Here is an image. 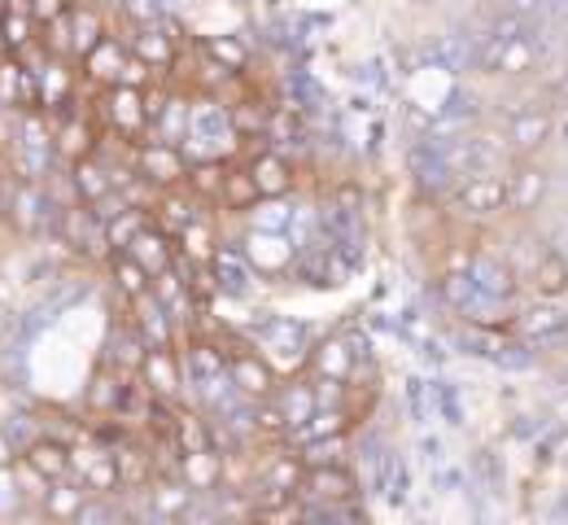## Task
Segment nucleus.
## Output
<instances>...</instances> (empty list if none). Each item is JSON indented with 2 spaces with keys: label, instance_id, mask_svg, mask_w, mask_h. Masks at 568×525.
Instances as JSON below:
<instances>
[{
  "label": "nucleus",
  "instance_id": "8",
  "mask_svg": "<svg viewBox=\"0 0 568 525\" xmlns=\"http://www.w3.org/2000/svg\"><path fill=\"white\" fill-rule=\"evenodd\" d=\"M123 40H128V53H132L136 62H144L158 79L180 62V44H175L162 27H132V31H123Z\"/></svg>",
  "mask_w": 568,
  "mask_h": 525
},
{
  "label": "nucleus",
  "instance_id": "18",
  "mask_svg": "<svg viewBox=\"0 0 568 525\" xmlns=\"http://www.w3.org/2000/svg\"><path fill=\"white\" fill-rule=\"evenodd\" d=\"M22 460H27L44 482H62V477H71V443H62V438L40 434L31 447L22 451Z\"/></svg>",
  "mask_w": 568,
  "mask_h": 525
},
{
  "label": "nucleus",
  "instance_id": "25",
  "mask_svg": "<svg viewBox=\"0 0 568 525\" xmlns=\"http://www.w3.org/2000/svg\"><path fill=\"white\" fill-rule=\"evenodd\" d=\"M105 267H110V281H114V290H119V299L132 302L141 299V294H149V272H144L141 263L132 259V254H123V250H114L110 259H105Z\"/></svg>",
  "mask_w": 568,
  "mask_h": 525
},
{
  "label": "nucleus",
  "instance_id": "20",
  "mask_svg": "<svg viewBox=\"0 0 568 525\" xmlns=\"http://www.w3.org/2000/svg\"><path fill=\"white\" fill-rule=\"evenodd\" d=\"M83 499H88L83 482H79V477H62V482H53L49 495L40 499V517L49 525H71V517L83 508Z\"/></svg>",
  "mask_w": 568,
  "mask_h": 525
},
{
  "label": "nucleus",
  "instance_id": "33",
  "mask_svg": "<svg viewBox=\"0 0 568 525\" xmlns=\"http://www.w3.org/2000/svg\"><path fill=\"white\" fill-rule=\"evenodd\" d=\"M223 175H227V166H223L219 158L189 162V180H184V189H189L197 202H211V198H219V189H223Z\"/></svg>",
  "mask_w": 568,
  "mask_h": 525
},
{
  "label": "nucleus",
  "instance_id": "12",
  "mask_svg": "<svg viewBox=\"0 0 568 525\" xmlns=\"http://www.w3.org/2000/svg\"><path fill=\"white\" fill-rule=\"evenodd\" d=\"M455 206L464 215H477V220H490L507 206V180L498 175H473V180H459L455 184Z\"/></svg>",
  "mask_w": 568,
  "mask_h": 525
},
{
  "label": "nucleus",
  "instance_id": "22",
  "mask_svg": "<svg viewBox=\"0 0 568 525\" xmlns=\"http://www.w3.org/2000/svg\"><path fill=\"white\" fill-rule=\"evenodd\" d=\"M477 58V40L468 36H437L425 49V62H433L437 71H450V75H464Z\"/></svg>",
  "mask_w": 568,
  "mask_h": 525
},
{
  "label": "nucleus",
  "instance_id": "36",
  "mask_svg": "<svg viewBox=\"0 0 568 525\" xmlns=\"http://www.w3.org/2000/svg\"><path fill=\"white\" fill-rule=\"evenodd\" d=\"M315 373L328 376V381H346V373L355 368V360H351V351H346V342L342 337H333V342H324V346H315Z\"/></svg>",
  "mask_w": 568,
  "mask_h": 525
},
{
  "label": "nucleus",
  "instance_id": "11",
  "mask_svg": "<svg viewBox=\"0 0 568 525\" xmlns=\"http://www.w3.org/2000/svg\"><path fill=\"white\" fill-rule=\"evenodd\" d=\"M144 351H149V346L141 342V333L132 329V320H128V311H123V315L110 324V337H105L101 364H105V368H114L119 376H136Z\"/></svg>",
  "mask_w": 568,
  "mask_h": 525
},
{
  "label": "nucleus",
  "instance_id": "16",
  "mask_svg": "<svg viewBox=\"0 0 568 525\" xmlns=\"http://www.w3.org/2000/svg\"><path fill=\"white\" fill-rule=\"evenodd\" d=\"M123 254H132L149 276H158V272H166V267L175 263V236H171V232H162V228L149 220V224L132 236V245H128Z\"/></svg>",
  "mask_w": 568,
  "mask_h": 525
},
{
  "label": "nucleus",
  "instance_id": "13",
  "mask_svg": "<svg viewBox=\"0 0 568 525\" xmlns=\"http://www.w3.org/2000/svg\"><path fill=\"white\" fill-rule=\"evenodd\" d=\"M450 166L459 180H473V175H495L498 166V145L490 137H477V132H459L450 137Z\"/></svg>",
  "mask_w": 568,
  "mask_h": 525
},
{
  "label": "nucleus",
  "instance_id": "46",
  "mask_svg": "<svg viewBox=\"0 0 568 525\" xmlns=\"http://www.w3.org/2000/svg\"><path fill=\"white\" fill-rule=\"evenodd\" d=\"M547 4H551V0H503V13H516V18L534 22V18L547 13Z\"/></svg>",
  "mask_w": 568,
  "mask_h": 525
},
{
  "label": "nucleus",
  "instance_id": "51",
  "mask_svg": "<svg viewBox=\"0 0 568 525\" xmlns=\"http://www.w3.org/2000/svg\"><path fill=\"white\" fill-rule=\"evenodd\" d=\"M565 342H568V329H565Z\"/></svg>",
  "mask_w": 568,
  "mask_h": 525
},
{
  "label": "nucleus",
  "instance_id": "34",
  "mask_svg": "<svg viewBox=\"0 0 568 525\" xmlns=\"http://www.w3.org/2000/svg\"><path fill=\"white\" fill-rule=\"evenodd\" d=\"M0 40H4V53H18V49H27V44L40 40V27L22 9H4L0 13Z\"/></svg>",
  "mask_w": 568,
  "mask_h": 525
},
{
  "label": "nucleus",
  "instance_id": "9",
  "mask_svg": "<svg viewBox=\"0 0 568 525\" xmlns=\"http://www.w3.org/2000/svg\"><path fill=\"white\" fill-rule=\"evenodd\" d=\"M128 320H132V329L141 333L144 346H175V337H180V329H175L171 311L153 299V290L128 302Z\"/></svg>",
  "mask_w": 568,
  "mask_h": 525
},
{
  "label": "nucleus",
  "instance_id": "47",
  "mask_svg": "<svg viewBox=\"0 0 568 525\" xmlns=\"http://www.w3.org/2000/svg\"><path fill=\"white\" fill-rule=\"evenodd\" d=\"M420 451H425L428 464H442V460H446V455H442V443H437V438H420Z\"/></svg>",
  "mask_w": 568,
  "mask_h": 525
},
{
  "label": "nucleus",
  "instance_id": "17",
  "mask_svg": "<svg viewBox=\"0 0 568 525\" xmlns=\"http://www.w3.org/2000/svg\"><path fill=\"white\" fill-rule=\"evenodd\" d=\"M180 482H184L193 495L219 491V482H223V455L214 447L184 451V455H180Z\"/></svg>",
  "mask_w": 568,
  "mask_h": 525
},
{
  "label": "nucleus",
  "instance_id": "26",
  "mask_svg": "<svg viewBox=\"0 0 568 525\" xmlns=\"http://www.w3.org/2000/svg\"><path fill=\"white\" fill-rule=\"evenodd\" d=\"M272 403H276V412H281L284 430H297V425H306V421L315 416V407H320V398H315V385H284L281 394H272Z\"/></svg>",
  "mask_w": 568,
  "mask_h": 525
},
{
  "label": "nucleus",
  "instance_id": "10",
  "mask_svg": "<svg viewBox=\"0 0 568 525\" xmlns=\"http://www.w3.org/2000/svg\"><path fill=\"white\" fill-rule=\"evenodd\" d=\"M123 67H128V40L123 36H105L92 53H83L79 58V71H83V83H92V88H114L119 75H123Z\"/></svg>",
  "mask_w": 568,
  "mask_h": 525
},
{
  "label": "nucleus",
  "instance_id": "35",
  "mask_svg": "<svg viewBox=\"0 0 568 525\" xmlns=\"http://www.w3.org/2000/svg\"><path fill=\"white\" fill-rule=\"evenodd\" d=\"M219 202H223L227 211H250V206L258 202V189H254V175H250V166H245V171H227V175H223Z\"/></svg>",
  "mask_w": 568,
  "mask_h": 525
},
{
  "label": "nucleus",
  "instance_id": "6",
  "mask_svg": "<svg viewBox=\"0 0 568 525\" xmlns=\"http://www.w3.org/2000/svg\"><path fill=\"white\" fill-rule=\"evenodd\" d=\"M206 267H211L214 290H219L223 299H250V294H254V263H250L236 245H214Z\"/></svg>",
  "mask_w": 568,
  "mask_h": 525
},
{
  "label": "nucleus",
  "instance_id": "43",
  "mask_svg": "<svg viewBox=\"0 0 568 525\" xmlns=\"http://www.w3.org/2000/svg\"><path fill=\"white\" fill-rule=\"evenodd\" d=\"M71 525H123V517H119V508L105 495H88L83 508L71 517Z\"/></svg>",
  "mask_w": 568,
  "mask_h": 525
},
{
  "label": "nucleus",
  "instance_id": "14",
  "mask_svg": "<svg viewBox=\"0 0 568 525\" xmlns=\"http://www.w3.org/2000/svg\"><path fill=\"white\" fill-rule=\"evenodd\" d=\"M565 329H568V311H560L556 302H538V306H529L516 320V333L529 346H565Z\"/></svg>",
  "mask_w": 568,
  "mask_h": 525
},
{
  "label": "nucleus",
  "instance_id": "38",
  "mask_svg": "<svg viewBox=\"0 0 568 525\" xmlns=\"http://www.w3.org/2000/svg\"><path fill=\"white\" fill-rule=\"evenodd\" d=\"M284 88H288V97H293L297 110H324V101H328L324 88H320V79L311 75V71H288Z\"/></svg>",
  "mask_w": 568,
  "mask_h": 525
},
{
  "label": "nucleus",
  "instance_id": "50",
  "mask_svg": "<svg viewBox=\"0 0 568 525\" xmlns=\"http://www.w3.org/2000/svg\"><path fill=\"white\" fill-rule=\"evenodd\" d=\"M565 141H568V123H565Z\"/></svg>",
  "mask_w": 568,
  "mask_h": 525
},
{
  "label": "nucleus",
  "instance_id": "19",
  "mask_svg": "<svg viewBox=\"0 0 568 525\" xmlns=\"http://www.w3.org/2000/svg\"><path fill=\"white\" fill-rule=\"evenodd\" d=\"M372 486H376L389 504H407V491H412L407 455H398V451H381V460L372 464Z\"/></svg>",
  "mask_w": 568,
  "mask_h": 525
},
{
  "label": "nucleus",
  "instance_id": "40",
  "mask_svg": "<svg viewBox=\"0 0 568 525\" xmlns=\"http://www.w3.org/2000/svg\"><path fill=\"white\" fill-rule=\"evenodd\" d=\"M149 224V211H136V206H128V211H119L114 220H105V241H110V250H128L132 245V236Z\"/></svg>",
  "mask_w": 568,
  "mask_h": 525
},
{
  "label": "nucleus",
  "instance_id": "42",
  "mask_svg": "<svg viewBox=\"0 0 568 525\" xmlns=\"http://www.w3.org/2000/svg\"><path fill=\"white\" fill-rule=\"evenodd\" d=\"M31 504L22 499V491H18V477H13V468H0V525H13L22 513H27Z\"/></svg>",
  "mask_w": 568,
  "mask_h": 525
},
{
  "label": "nucleus",
  "instance_id": "23",
  "mask_svg": "<svg viewBox=\"0 0 568 525\" xmlns=\"http://www.w3.org/2000/svg\"><path fill=\"white\" fill-rule=\"evenodd\" d=\"M250 175H254V189L258 198H284L293 189V166L284 162V153L267 150L250 162Z\"/></svg>",
  "mask_w": 568,
  "mask_h": 525
},
{
  "label": "nucleus",
  "instance_id": "39",
  "mask_svg": "<svg viewBox=\"0 0 568 525\" xmlns=\"http://www.w3.org/2000/svg\"><path fill=\"white\" fill-rule=\"evenodd\" d=\"M498 342H503V337H498L490 324H464V329L455 333V346H459L464 355H477V360H490L498 351Z\"/></svg>",
  "mask_w": 568,
  "mask_h": 525
},
{
  "label": "nucleus",
  "instance_id": "32",
  "mask_svg": "<svg viewBox=\"0 0 568 525\" xmlns=\"http://www.w3.org/2000/svg\"><path fill=\"white\" fill-rule=\"evenodd\" d=\"M306 491H311V499H328V504H337V499H346L351 491H355V482H351V473H342L337 464H324V468H311L306 473Z\"/></svg>",
  "mask_w": 568,
  "mask_h": 525
},
{
  "label": "nucleus",
  "instance_id": "27",
  "mask_svg": "<svg viewBox=\"0 0 568 525\" xmlns=\"http://www.w3.org/2000/svg\"><path fill=\"white\" fill-rule=\"evenodd\" d=\"M547 189H551L547 171H538V166H520V171L507 180V206H516V211H534V206L547 198Z\"/></svg>",
  "mask_w": 568,
  "mask_h": 525
},
{
  "label": "nucleus",
  "instance_id": "28",
  "mask_svg": "<svg viewBox=\"0 0 568 525\" xmlns=\"http://www.w3.org/2000/svg\"><path fill=\"white\" fill-rule=\"evenodd\" d=\"M197 49H202V58H211L214 67H223V71H232V75H241V71L250 67V58H254L241 36H206Z\"/></svg>",
  "mask_w": 568,
  "mask_h": 525
},
{
  "label": "nucleus",
  "instance_id": "7",
  "mask_svg": "<svg viewBox=\"0 0 568 525\" xmlns=\"http://www.w3.org/2000/svg\"><path fill=\"white\" fill-rule=\"evenodd\" d=\"M67 27H71V58L79 62L83 53H92L114 27H110V13L101 0H74L71 13H67Z\"/></svg>",
  "mask_w": 568,
  "mask_h": 525
},
{
  "label": "nucleus",
  "instance_id": "24",
  "mask_svg": "<svg viewBox=\"0 0 568 525\" xmlns=\"http://www.w3.org/2000/svg\"><path fill=\"white\" fill-rule=\"evenodd\" d=\"M468 276H473V285H477V290H481L490 302H498V306L511 299V290H516L511 267H507L503 259H490V254L473 259V263H468Z\"/></svg>",
  "mask_w": 568,
  "mask_h": 525
},
{
  "label": "nucleus",
  "instance_id": "15",
  "mask_svg": "<svg viewBox=\"0 0 568 525\" xmlns=\"http://www.w3.org/2000/svg\"><path fill=\"white\" fill-rule=\"evenodd\" d=\"M67 184H71V193L79 206H97L101 198L114 193L110 166H105L97 153H92V158H79V162H67Z\"/></svg>",
  "mask_w": 568,
  "mask_h": 525
},
{
  "label": "nucleus",
  "instance_id": "49",
  "mask_svg": "<svg viewBox=\"0 0 568 525\" xmlns=\"http://www.w3.org/2000/svg\"><path fill=\"white\" fill-rule=\"evenodd\" d=\"M565 513H568V495H565V499H560V517H565Z\"/></svg>",
  "mask_w": 568,
  "mask_h": 525
},
{
  "label": "nucleus",
  "instance_id": "30",
  "mask_svg": "<svg viewBox=\"0 0 568 525\" xmlns=\"http://www.w3.org/2000/svg\"><path fill=\"white\" fill-rule=\"evenodd\" d=\"M529 281L538 290V299L556 302L568 290V259L565 254H542L534 267H529Z\"/></svg>",
  "mask_w": 568,
  "mask_h": 525
},
{
  "label": "nucleus",
  "instance_id": "45",
  "mask_svg": "<svg viewBox=\"0 0 568 525\" xmlns=\"http://www.w3.org/2000/svg\"><path fill=\"white\" fill-rule=\"evenodd\" d=\"M74 0H27V13L36 18V27H49V22H58V18H67L71 13Z\"/></svg>",
  "mask_w": 568,
  "mask_h": 525
},
{
  "label": "nucleus",
  "instance_id": "37",
  "mask_svg": "<svg viewBox=\"0 0 568 525\" xmlns=\"http://www.w3.org/2000/svg\"><path fill=\"white\" fill-rule=\"evenodd\" d=\"M547 137H551V119L547 114H538V110L516 114V123H511V145L516 150H538Z\"/></svg>",
  "mask_w": 568,
  "mask_h": 525
},
{
  "label": "nucleus",
  "instance_id": "2",
  "mask_svg": "<svg viewBox=\"0 0 568 525\" xmlns=\"http://www.w3.org/2000/svg\"><path fill=\"white\" fill-rule=\"evenodd\" d=\"M407 166H412V175H416V184L433 193V198H442V193H450L455 184H459V175H455V166H450V137H437V132H428L420 137L412 153H407Z\"/></svg>",
  "mask_w": 568,
  "mask_h": 525
},
{
  "label": "nucleus",
  "instance_id": "29",
  "mask_svg": "<svg viewBox=\"0 0 568 525\" xmlns=\"http://www.w3.org/2000/svg\"><path fill=\"white\" fill-rule=\"evenodd\" d=\"M123 381H128V376H119L114 368L97 364V373H92L88 390H83V403H88V412H101V416L110 421V416H114V403H119V394H123Z\"/></svg>",
  "mask_w": 568,
  "mask_h": 525
},
{
  "label": "nucleus",
  "instance_id": "1",
  "mask_svg": "<svg viewBox=\"0 0 568 525\" xmlns=\"http://www.w3.org/2000/svg\"><path fill=\"white\" fill-rule=\"evenodd\" d=\"M97 119H101V132H110V137H119V141H128V145H141L144 137H149L144 88H128V83L101 88Z\"/></svg>",
  "mask_w": 568,
  "mask_h": 525
},
{
  "label": "nucleus",
  "instance_id": "44",
  "mask_svg": "<svg viewBox=\"0 0 568 525\" xmlns=\"http://www.w3.org/2000/svg\"><path fill=\"white\" fill-rule=\"evenodd\" d=\"M342 451H346V438H342V434H328V438L306 443L302 460H306L311 468H324V464H342Z\"/></svg>",
  "mask_w": 568,
  "mask_h": 525
},
{
  "label": "nucleus",
  "instance_id": "41",
  "mask_svg": "<svg viewBox=\"0 0 568 525\" xmlns=\"http://www.w3.org/2000/svg\"><path fill=\"white\" fill-rule=\"evenodd\" d=\"M490 364L503 368V373H529L538 364V346H529V342H498Z\"/></svg>",
  "mask_w": 568,
  "mask_h": 525
},
{
  "label": "nucleus",
  "instance_id": "21",
  "mask_svg": "<svg viewBox=\"0 0 568 525\" xmlns=\"http://www.w3.org/2000/svg\"><path fill=\"white\" fill-rule=\"evenodd\" d=\"M189 114H193V101L171 88V97H166L162 114L153 119L149 137H153V141H166V145H184V141H189Z\"/></svg>",
  "mask_w": 568,
  "mask_h": 525
},
{
  "label": "nucleus",
  "instance_id": "52",
  "mask_svg": "<svg viewBox=\"0 0 568 525\" xmlns=\"http://www.w3.org/2000/svg\"><path fill=\"white\" fill-rule=\"evenodd\" d=\"M556 525H565V522H556Z\"/></svg>",
  "mask_w": 568,
  "mask_h": 525
},
{
  "label": "nucleus",
  "instance_id": "31",
  "mask_svg": "<svg viewBox=\"0 0 568 525\" xmlns=\"http://www.w3.org/2000/svg\"><path fill=\"white\" fill-rule=\"evenodd\" d=\"M250 215H254V232H267V236H288L297 224V211L284 206V198H258Z\"/></svg>",
  "mask_w": 568,
  "mask_h": 525
},
{
  "label": "nucleus",
  "instance_id": "4",
  "mask_svg": "<svg viewBox=\"0 0 568 525\" xmlns=\"http://www.w3.org/2000/svg\"><path fill=\"white\" fill-rule=\"evenodd\" d=\"M136 381L153 398L162 403H180L184 398V364H180V346H149L136 368Z\"/></svg>",
  "mask_w": 568,
  "mask_h": 525
},
{
  "label": "nucleus",
  "instance_id": "48",
  "mask_svg": "<svg viewBox=\"0 0 568 525\" xmlns=\"http://www.w3.org/2000/svg\"><path fill=\"white\" fill-rule=\"evenodd\" d=\"M9 189H13V175H9V166H4V158H0V211H4V198H9Z\"/></svg>",
  "mask_w": 568,
  "mask_h": 525
},
{
  "label": "nucleus",
  "instance_id": "3",
  "mask_svg": "<svg viewBox=\"0 0 568 525\" xmlns=\"http://www.w3.org/2000/svg\"><path fill=\"white\" fill-rule=\"evenodd\" d=\"M132 166H136V175L149 180L158 193L162 189H180L184 180H189V158L180 145H166V141H153V137H144L141 145H132Z\"/></svg>",
  "mask_w": 568,
  "mask_h": 525
},
{
  "label": "nucleus",
  "instance_id": "5",
  "mask_svg": "<svg viewBox=\"0 0 568 525\" xmlns=\"http://www.w3.org/2000/svg\"><path fill=\"white\" fill-rule=\"evenodd\" d=\"M227 381L236 385V394H245L250 403H263L276 394V376L272 364L263 355H254V346H241V351H227Z\"/></svg>",
  "mask_w": 568,
  "mask_h": 525
}]
</instances>
